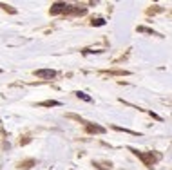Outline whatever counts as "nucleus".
I'll use <instances>...</instances> for the list:
<instances>
[{"mask_svg":"<svg viewBox=\"0 0 172 170\" xmlns=\"http://www.w3.org/2000/svg\"><path fill=\"white\" fill-rule=\"evenodd\" d=\"M34 74H36V78H45V80H51V78H54V76H56V71H53V69H38Z\"/></svg>","mask_w":172,"mask_h":170,"instance_id":"nucleus-1","label":"nucleus"},{"mask_svg":"<svg viewBox=\"0 0 172 170\" xmlns=\"http://www.w3.org/2000/svg\"><path fill=\"white\" fill-rule=\"evenodd\" d=\"M67 7H69V5H65V4H54L51 11H53V13H60V11H67Z\"/></svg>","mask_w":172,"mask_h":170,"instance_id":"nucleus-2","label":"nucleus"},{"mask_svg":"<svg viewBox=\"0 0 172 170\" xmlns=\"http://www.w3.org/2000/svg\"><path fill=\"white\" fill-rule=\"evenodd\" d=\"M87 130L89 132H105L103 127H98V125H87Z\"/></svg>","mask_w":172,"mask_h":170,"instance_id":"nucleus-3","label":"nucleus"},{"mask_svg":"<svg viewBox=\"0 0 172 170\" xmlns=\"http://www.w3.org/2000/svg\"><path fill=\"white\" fill-rule=\"evenodd\" d=\"M76 96H78L80 100H83V101H92V98H91V96H87L85 92H80V91H78V92H76Z\"/></svg>","mask_w":172,"mask_h":170,"instance_id":"nucleus-4","label":"nucleus"},{"mask_svg":"<svg viewBox=\"0 0 172 170\" xmlns=\"http://www.w3.org/2000/svg\"><path fill=\"white\" fill-rule=\"evenodd\" d=\"M44 107H53V105H60V101H44Z\"/></svg>","mask_w":172,"mask_h":170,"instance_id":"nucleus-5","label":"nucleus"},{"mask_svg":"<svg viewBox=\"0 0 172 170\" xmlns=\"http://www.w3.org/2000/svg\"><path fill=\"white\" fill-rule=\"evenodd\" d=\"M103 24H105V20H103V18H98V20H94V22H92V25H103Z\"/></svg>","mask_w":172,"mask_h":170,"instance_id":"nucleus-6","label":"nucleus"}]
</instances>
